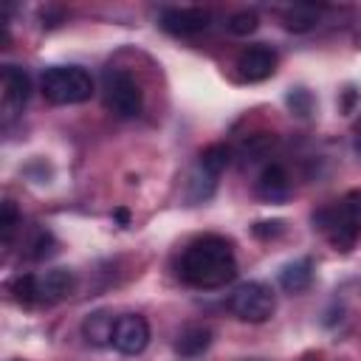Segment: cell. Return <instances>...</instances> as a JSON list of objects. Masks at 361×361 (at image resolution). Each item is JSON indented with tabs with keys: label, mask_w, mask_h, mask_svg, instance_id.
Returning <instances> with one entry per match:
<instances>
[{
	"label": "cell",
	"mask_w": 361,
	"mask_h": 361,
	"mask_svg": "<svg viewBox=\"0 0 361 361\" xmlns=\"http://www.w3.org/2000/svg\"><path fill=\"white\" fill-rule=\"evenodd\" d=\"M237 276V259L234 248L226 237L220 234H206L195 240L180 259V279L192 288H223Z\"/></svg>",
	"instance_id": "obj_1"
},
{
	"label": "cell",
	"mask_w": 361,
	"mask_h": 361,
	"mask_svg": "<svg viewBox=\"0 0 361 361\" xmlns=\"http://www.w3.org/2000/svg\"><path fill=\"white\" fill-rule=\"evenodd\" d=\"M39 87L51 104H82L93 96V76L79 65H56L42 73Z\"/></svg>",
	"instance_id": "obj_2"
},
{
	"label": "cell",
	"mask_w": 361,
	"mask_h": 361,
	"mask_svg": "<svg viewBox=\"0 0 361 361\" xmlns=\"http://www.w3.org/2000/svg\"><path fill=\"white\" fill-rule=\"evenodd\" d=\"M104 104L118 118H135L144 107V93L127 71L107 68L104 71Z\"/></svg>",
	"instance_id": "obj_3"
},
{
	"label": "cell",
	"mask_w": 361,
	"mask_h": 361,
	"mask_svg": "<svg viewBox=\"0 0 361 361\" xmlns=\"http://www.w3.org/2000/svg\"><path fill=\"white\" fill-rule=\"evenodd\" d=\"M276 296L265 282H245L228 296V310L248 324H262L274 316Z\"/></svg>",
	"instance_id": "obj_4"
},
{
	"label": "cell",
	"mask_w": 361,
	"mask_h": 361,
	"mask_svg": "<svg viewBox=\"0 0 361 361\" xmlns=\"http://www.w3.org/2000/svg\"><path fill=\"white\" fill-rule=\"evenodd\" d=\"M313 226L322 228V231L327 234V240H330L336 248H341V251L353 248V243L358 240V231H361L358 220L350 217V214H344L338 203H336V206H327V209H319V212L313 214Z\"/></svg>",
	"instance_id": "obj_5"
},
{
	"label": "cell",
	"mask_w": 361,
	"mask_h": 361,
	"mask_svg": "<svg viewBox=\"0 0 361 361\" xmlns=\"http://www.w3.org/2000/svg\"><path fill=\"white\" fill-rule=\"evenodd\" d=\"M3 99H0V107H3V118L11 121L14 116L23 113L28 96H31V79L23 68L17 65H3Z\"/></svg>",
	"instance_id": "obj_6"
},
{
	"label": "cell",
	"mask_w": 361,
	"mask_h": 361,
	"mask_svg": "<svg viewBox=\"0 0 361 361\" xmlns=\"http://www.w3.org/2000/svg\"><path fill=\"white\" fill-rule=\"evenodd\" d=\"M149 344V324L144 316L138 313H127V316H118L116 322V330H113V347L124 355H138L144 353Z\"/></svg>",
	"instance_id": "obj_7"
},
{
	"label": "cell",
	"mask_w": 361,
	"mask_h": 361,
	"mask_svg": "<svg viewBox=\"0 0 361 361\" xmlns=\"http://www.w3.org/2000/svg\"><path fill=\"white\" fill-rule=\"evenodd\" d=\"M209 23H212V14L206 8H197V6H192V8H166L161 14V25L175 37L200 34V31L209 28Z\"/></svg>",
	"instance_id": "obj_8"
},
{
	"label": "cell",
	"mask_w": 361,
	"mask_h": 361,
	"mask_svg": "<svg viewBox=\"0 0 361 361\" xmlns=\"http://www.w3.org/2000/svg\"><path fill=\"white\" fill-rule=\"evenodd\" d=\"M276 71V54L268 45H251L237 56V73L243 82H262Z\"/></svg>",
	"instance_id": "obj_9"
},
{
	"label": "cell",
	"mask_w": 361,
	"mask_h": 361,
	"mask_svg": "<svg viewBox=\"0 0 361 361\" xmlns=\"http://www.w3.org/2000/svg\"><path fill=\"white\" fill-rule=\"evenodd\" d=\"M34 282H37V302H45V305L62 302L76 290V274L68 268H51L39 274Z\"/></svg>",
	"instance_id": "obj_10"
},
{
	"label": "cell",
	"mask_w": 361,
	"mask_h": 361,
	"mask_svg": "<svg viewBox=\"0 0 361 361\" xmlns=\"http://www.w3.org/2000/svg\"><path fill=\"white\" fill-rule=\"evenodd\" d=\"M254 192H257V197L265 200V203H282V200H288V195H290V178H288V172H285L279 164H271V166H265V169L259 172Z\"/></svg>",
	"instance_id": "obj_11"
},
{
	"label": "cell",
	"mask_w": 361,
	"mask_h": 361,
	"mask_svg": "<svg viewBox=\"0 0 361 361\" xmlns=\"http://www.w3.org/2000/svg\"><path fill=\"white\" fill-rule=\"evenodd\" d=\"M116 322H118V316H113V313H107V310H96V313L85 316V322H82V336H85V341L93 344V347H107V344H113Z\"/></svg>",
	"instance_id": "obj_12"
},
{
	"label": "cell",
	"mask_w": 361,
	"mask_h": 361,
	"mask_svg": "<svg viewBox=\"0 0 361 361\" xmlns=\"http://www.w3.org/2000/svg\"><path fill=\"white\" fill-rule=\"evenodd\" d=\"M209 344H212V330L203 327V324H189V327H183L178 333L175 353L180 358H197V355H203L209 350Z\"/></svg>",
	"instance_id": "obj_13"
},
{
	"label": "cell",
	"mask_w": 361,
	"mask_h": 361,
	"mask_svg": "<svg viewBox=\"0 0 361 361\" xmlns=\"http://www.w3.org/2000/svg\"><path fill=\"white\" fill-rule=\"evenodd\" d=\"M310 282H313V262H310L307 257L293 259V262H288V265L279 271V285H282L288 293H302Z\"/></svg>",
	"instance_id": "obj_14"
},
{
	"label": "cell",
	"mask_w": 361,
	"mask_h": 361,
	"mask_svg": "<svg viewBox=\"0 0 361 361\" xmlns=\"http://www.w3.org/2000/svg\"><path fill=\"white\" fill-rule=\"evenodd\" d=\"M319 14H322V6H313V3H296L290 8L282 11V23L288 31H310L316 23H319Z\"/></svg>",
	"instance_id": "obj_15"
},
{
	"label": "cell",
	"mask_w": 361,
	"mask_h": 361,
	"mask_svg": "<svg viewBox=\"0 0 361 361\" xmlns=\"http://www.w3.org/2000/svg\"><path fill=\"white\" fill-rule=\"evenodd\" d=\"M228 161H231V147H226V144H212L200 152V169L209 172L212 178H217L228 166Z\"/></svg>",
	"instance_id": "obj_16"
},
{
	"label": "cell",
	"mask_w": 361,
	"mask_h": 361,
	"mask_svg": "<svg viewBox=\"0 0 361 361\" xmlns=\"http://www.w3.org/2000/svg\"><path fill=\"white\" fill-rule=\"evenodd\" d=\"M274 133H254V135H248V141L243 144V158H245V164H254V161H259V158H265L268 155V149L274 147Z\"/></svg>",
	"instance_id": "obj_17"
},
{
	"label": "cell",
	"mask_w": 361,
	"mask_h": 361,
	"mask_svg": "<svg viewBox=\"0 0 361 361\" xmlns=\"http://www.w3.org/2000/svg\"><path fill=\"white\" fill-rule=\"evenodd\" d=\"M25 248H28L25 254H28L31 259H45V257L56 254V240H54V234H51L48 228H37V231L31 234V240H28Z\"/></svg>",
	"instance_id": "obj_18"
},
{
	"label": "cell",
	"mask_w": 361,
	"mask_h": 361,
	"mask_svg": "<svg viewBox=\"0 0 361 361\" xmlns=\"http://www.w3.org/2000/svg\"><path fill=\"white\" fill-rule=\"evenodd\" d=\"M20 226H23V217H20L17 206H14L11 200H6L3 209H0V234H3V245H11V240H14V234H17Z\"/></svg>",
	"instance_id": "obj_19"
},
{
	"label": "cell",
	"mask_w": 361,
	"mask_h": 361,
	"mask_svg": "<svg viewBox=\"0 0 361 361\" xmlns=\"http://www.w3.org/2000/svg\"><path fill=\"white\" fill-rule=\"evenodd\" d=\"M34 279H37L34 274H20L11 282V293H14L17 302H23V305H34L37 302V282Z\"/></svg>",
	"instance_id": "obj_20"
},
{
	"label": "cell",
	"mask_w": 361,
	"mask_h": 361,
	"mask_svg": "<svg viewBox=\"0 0 361 361\" xmlns=\"http://www.w3.org/2000/svg\"><path fill=\"white\" fill-rule=\"evenodd\" d=\"M228 31L231 34H237V37H248V34H254L257 31V25H259V17L254 14V11H237V14H231L228 17Z\"/></svg>",
	"instance_id": "obj_21"
},
{
	"label": "cell",
	"mask_w": 361,
	"mask_h": 361,
	"mask_svg": "<svg viewBox=\"0 0 361 361\" xmlns=\"http://www.w3.org/2000/svg\"><path fill=\"white\" fill-rule=\"evenodd\" d=\"M338 206H341V212H344V214H350V217L361 220V189H350V192L338 200Z\"/></svg>",
	"instance_id": "obj_22"
},
{
	"label": "cell",
	"mask_w": 361,
	"mask_h": 361,
	"mask_svg": "<svg viewBox=\"0 0 361 361\" xmlns=\"http://www.w3.org/2000/svg\"><path fill=\"white\" fill-rule=\"evenodd\" d=\"M282 231H285V223H282V220H262V223L254 226V237H259V240L276 237V234H282Z\"/></svg>",
	"instance_id": "obj_23"
},
{
	"label": "cell",
	"mask_w": 361,
	"mask_h": 361,
	"mask_svg": "<svg viewBox=\"0 0 361 361\" xmlns=\"http://www.w3.org/2000/svg\"><path fill=\"white\" fill-rule=\"evenodd\" d=\"M113 217H116L121 226H127V223H130V212H127V209H116V212H113Z\"/></svg>",
	"instance_id": "obj_24"
},
{
	"label": "cell",
	"mask_w": 361,
	"mask_h": 361,
	"mask_svg": "<svg viewBox=\"0 0 361 361\" xmlns=\"http://www.w3.org/2000/svg\"><path fill=\"white\" fill-rule=\"evenodd\" d=\"M355 152H358V155H361V138H358V141H355Z\"/></svg>",
	"instance_id": "obj_25"
}]
</instances>
